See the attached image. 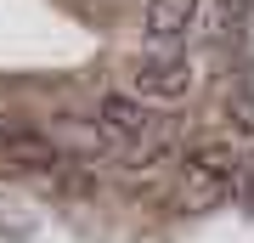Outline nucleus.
Returning a JSON list of instances; mask_svg holds the SVG:
<instances>
[{"label":"nucleus","mask_w":254,"mask_h":243,"mask_svg":"<svg viewBox=\"0 0 254 243\" xmlns=\"http://www.w3.org/2000/svg\"><path fill=\"white\" fill-rule=\"evenodd\" d=\"M254 17V0H209V11H198V34L203 40H237Z\"/></svg>","instance_id":"0eeeda50"},{"label":"nucleus","mask_w":254,"mask_h":243,"mask_svg":"<svg viewBox=\"0 0 254 243\" xmlns=\"http://www.w3.org/2000/svg\"><path fill=\"white\" fill-rule=\"evenodd\" d=\"M46 136H51V147L63 159H108V153H119L108 136L96 130V119H57Z\"/></svg>","instance_id":"423d86ee"},{"label":"nucleus","mask_w":254,"mask_h":243,"mask_svg":"<svg viewBox=\"0 0 254 243\" xmlns=\"http://www.w3.org/2000/svg\"><path fill=\"white\" fill-rule=\"evenodd\" d=\"M237 175H243V153H237V142L198 136V142L175 147V192H181L187 209L220 204L226 192H237Z\"/></svg>","instance_id":"f257e3e1"},{"label":"nucleus","mask_w":254,"mask_h":243,"mask_svg":"<svg viewBox=\"0 0 254 243\" xmlns=\"http://www.w3.org/2000/svg\"><path fill=\"white\" fill-rule=\"evenodd\" d=\"M91 119H96V130L108 136L113 147H141L147 136H158V113L147 108L141 96H130V90H119V85L96 96Z\"/></svg>","instance_id":"f03ea898"},{"label":"nucleus","mask_w":254,"mask_h":243,"mask_svg":"<svg viewBox=\"0 0 254 243\" xmlns=\"http://www.w3.org/2000/svg\"><path fill=\"white\" fill-rule=\"evenodd\" d=\"M125 90H130V96H141L153 113L170 108V102H187V90H192V63H187V57H141Z\"/></svg>","instance_id":"7ed1b4c3"},{"label":"nucleus","mask_w":254,"mask_h":243,"mask_svg":"<svg viewBox=\"0 0 254 243\" xmlns=\"http://www.w3.org/2000/svg\"><path fill=\"white\" fill-rule=\"evenodd\" d=\"M0 153L17 164V170H34V175H51V170L68 164V159L51 147L46 130H23V125H0Z\"/></svg>","instance_id":"20e7f679"},{"label":"nucleus","mask_w":254,"mask_h":243,"mask_svg":"<svg viewBox=\"0 0 254 243\" xmlns=\"http://www.w3.org/2000/svg\"><path fill=\"white\" fill-rule=\"evenodd\" d=\"M226 130H232V142L237 136L254 142V90H237V96L226 102Z\"/></svg>","instance_id":"6e6552de"},{"label":"nucleus","mask_w":254,"mask_h":243,"mask_svg":"<svg viewBox=\"0 0 254 243\" xmlns=\"http://www.w3.org/2000/svg\"><path fill=\"white\" fill-rule=\"evenodd\" d=\"M198 11L203 0H147V17H141V34L153 45H175L198 28Z\"/></svg>","instance_id":"39448f33"}]
</instances>
